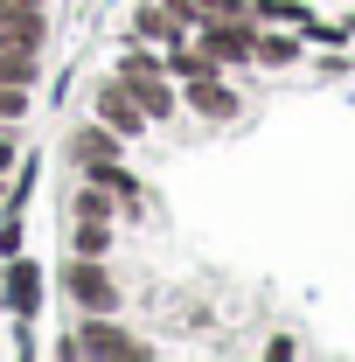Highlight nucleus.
<instances>
[{
  "label": "nucleus",
  "instance_id": "f257e3e1",
  "mask_svg": "<svg viewBox=\"0 0 355 362\" xmlns=\"http://www.w3.org/2000/svg\"><path fill=\"white\" fill-rule=\"evenodd\" d=\"M119 77H126V90L139 98V112L146 119H175V77H168V63L161 56H146V49H126L119 56Z\"/></svg>",
  "mask_w": 355,
  "mask_h": 362
},
{
  "label": "nucleus",
  "instance_id": "f03ea898",
  "mask_svg": "<svg viewBox=\"0 0 355 362\" xmlns=\"http://www.w3.org/2000/svg\"><path fill=\"white\" fill-rule=\"evenodd\" d=\"M56 279H63V293H70V307H77V314H119V300H126V286L112 279L105 258H70Z\"/></svg>",
  "mask_w": 355,
  "mask_h": 362
},
{
  "label": "nucleus",
  "instance_id": "7ed1b4c3",
  "mask_svg": "<svg viewBox=\"0 0 355 362\" xmlns=\"http://www.w3.org/2000/svg\"><path fill=\"white\" fill-rule=\"evenodd\" d=\"M56 356H105V362H126V356H153L139 334H126L112 314H84V327L77 334H63L56 341Z\"/></svg>",
  "mask_w": 355,
  "mask_h": 362
},
{
  "label": "nucleus",
  "instance_id": "20e7f679",
  "mask_svg": "<svg viewBox=\"0 0 355 362\" xmlns=\"http://www.w3.org/2000/svg\"><path fill=\"white\" fill-rule=\"evenodd\" d=\"M91 119H98V126H112V133H119V139H139V133H146V126H153V119L139 112V98H133V90H126V77H119V70H112L105 84L91 90Z\"/></svg>",
  "mask_w": 355,
  "mask_h": 362
},
{
  "label": "nucleus",
  "instance_id": "39448f33",
  "mask_svg": "<svg viewBox=\"0 0 355 362\" xmlns=\"http://www.w3.org/2000/svg\"><path fill=\"white\" fill-rule=\"evenodd\" d=\"M195 35H202V49L216 56L223 70H244L251 49H258V21H251V14H230V21H202Z\"/></svg>",
  "mask_w": 355,
  "mask_h": 362
},
{
  "label": "nucleus",
  "instance_id": "423d86ee",
  "mask_svg": "<svg viewBox=\"0 0 355 362\" xmlns=\"http://www.w3.org/2000/svg\"><path fill=\"white\" fill-rule=\"evenodd\" d=\"M0 307H7L14 320H35V314H42V265H35V258H21V251L7 258V279H0Z\"/></svg>",
  "mask_w": 355,
  "mask_h": 362
},
{
  "label": "nucleus",
  "instance_id": "0eeeda50",
  "mask_svg": "<svg viewBox=\"0 0 355 362\" xmlns=\"http://www.w3.org/2000/svg\"><path fill=\"white\" fill-rule=\"evenodd\" d=\"M181 105H195V119H209V126H223V119H237V84H223V70H209V77H195V84H181Z\"/></svg>",
  "mask_w": 355,
  "mask_h": 362
},
{
  "label": "nucleus",
  "instance_id": "6e6552de",
  "mask_svg": "<svg viewBox=\"0 0 355 362\" xmlns=\"http://www.w3.org/2000/svg\"><path fill=\"white\" fill-rule=\"evenodd\" d=\"M307 56V42H300V28H258V49H251V63H272V70H286V63H300Z\"/></svg>",
  "mask_w": 355,
  "mask_h": 362
},
{
  "label": "nucleus",
  "instance_id": "1a4fd4ad",
  "mask_svg": "<svg viewBox=\"0 0 355 362\" xmlns=\"http://www.w3.org/2000/svg\"><path fill=\"white\" fill-rule=\"evenodd\" d=\"M112 237H119L112 216H70V258H105Z\"/></svg>",
  "mask_w": 355,
  "mask_h": 362
},
{
  "label": "nucleus",
  "instance_id": "9d476101",
  "mask_svg": "<svg viewBox=\"0 0 355 362\" xmlns=\"http://www.w3.org/2000/svg\"><path fill=\"white\" fill-rule=\"evenodd\" d=\"M70 160H77V168H84V160H119V133L98 126V119L77 126V133H70Z\"/></svg>",
  "mask_w": 355,
  "mask_h": 362
},
{
  "label": "nucleus",
  "instance_id": "9b49d317",
  "mask_svg": "<svg viewBox=\"0 0 355 362\" xmlns=\"http://www.w3.org/2000/svg\"><path fill=\"white\" fill-rule=\"evenodd\" d=\"M0 42H14V49H42V42H49V21H42V14H28V7H7V21H0Z\"/></svg>",
  "mask_w": 355,
  "mask_h": 362
},
{
  "label": "nucleus",
  "instance_id": "f8f14e48",
  "mask_svg": "<svg viewBox=\"0 0 355 362\" xmlns=\"http://www.w3.org/2000/svg\"><path fill=\"white\" fill-rule=\"evenodd\" d=\"M35 77H42V49L0 42V84H28V90H35Z\"/></svg>",
  "mask_w": 355,
  "mask_h": 362
},
{
  "label": "nucleus",
  "instance_id": "ddd939ff",
  "mask_svg": "<svg viewBox=\"0 0 355 362\" xmlns=\"http://www.w3.org/2000/svg\"><path fill=\"white\" fill-rule=\"evenodd\" d=\"M70 216H112V223H119V216H126V209H119V195H105V188H98V181H84V188H77V195H70Z\"/></svg>",
  "mask_w": 355,
  "mask_h": 362
},
{
  "label": "nucleus",
  "instance_id": "4468645a",
  "mask_svg": "<svg viewBox=\"0 0 355 362\" xmlns=\"http://www.w3.org/2000/svg\"><path fill=\"white\" fill-rule=\"evenodd\" d=\"M28 119V84H0V126H21Z\"/></svg>",
  "mask_w": 355,
  "mask_h": 362
},
{
  "label": "nucleus",
  "instance_id": "2eb2a0df",
  "mask_svg": "<svg viewBox=\"0 0 355 362\" xmlns=\"http://www.w3.org/2000/svg\"><path fill=\"white\" fill-rule=\"evenodd\" d=\"M14 160H21V146H14V126H0V181L14 175Z\"/></svg>",
  "mask_w": 355,
  "mask_h": 362
},
{
  "label": "nucleus",
  "instance_id": "dca6fc26",
  "mask_svg": "<svg viewBox=\"0 0 355 362\" xmlns=\"http://www.w3.org/2000/svg\"><path fill=\"white\" fill-rule=\"evenodd\" d=\"M14 7H28V14H42V7H49V0H14Z\"/></svg>",
  "mask_w": 355,
  "mask_h": 362
},
{
  "label": "nucleus",
  "instance_id": "f3484780",
  "mask_svg": "<svg viewBox=\"0 0 355 362\" xmlns=\"http://www.w3.org/2000/svg\"><path fill=\"white\" fill-rule=\"evenodd\" d=\"M7 7H14V0H0V21H7Z\"/></svg>",
  "mask_w": 355,
  "mask_h": 362
},
{
  "label": "nucleus",
  "instance_id": "a211bd4d",
  "mask_svg": "<svg viewBox=\"0 0 355 362\" xmlns=\"http://www.w3.org/2000/svg\"><path fill=\"white\" fill-rule=\"evenodd\" d=\"M349 28H355V21H349Z\"/></svg>",
  "mask_w": 355,
  "mask_h": 362
}]
</instances>
